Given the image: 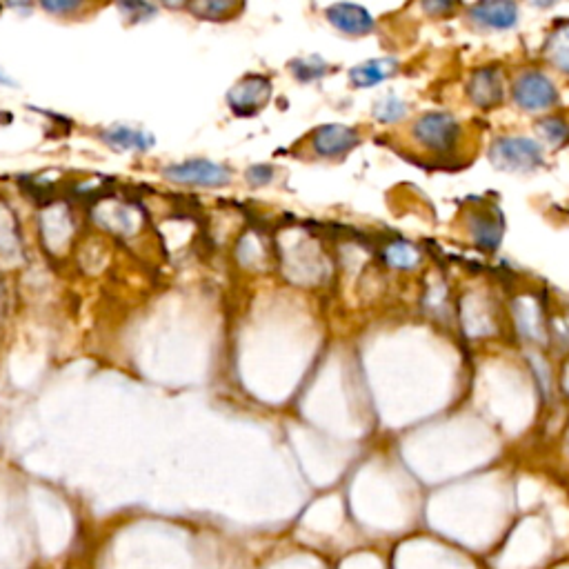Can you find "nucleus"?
Returning <instances> with one entry per match:
<instances>
[{"label": "nucleus", "mask_w": 569, "mask_h": 569, "mask_svg": "<svg viewBox=\"0 0 569 569\" xmlns=\"http://www.w3.org/2000/svg\"><path fill=\"white\" fill-rule=\"evenodd\" d=\"M543 158V145L527 136L496 138L492 149H489V161L503 172H534L543 165Z\"/></svg>", "instance_id": "obj_1"}, {"label": "nucleus", "mask_w": 569, "mask_h": 569, "mask_svg": "<svg viewBox=\"0 0 569 569\" xmlns=\"http://www.w3.org/2000/svg\"><path fill=\"white\" fill-rule=\"evenodd\" d=\"M163 176L169 183L205 189L227 187L234 181L232 167L209 161V158H189L183 163H172L163 169Z\"/></svg>", "instance_id": "obj_2"}, {"label": "nucleus", "mask_w": 569, "mask_h": 569, "mask_svg": "<svg viewBox=\"0 0 569 569\" xmlns=\"http://www.w3.org/2000/svg\"><path fill=\"white\" fill-rule=\"evenodd\" d=\"M274 83L265 74H245L241 81H236L229 89L225 101L229 112L238 118L258 116L272 101Z\"/></svg>", "instance_id": "obj_3"}, {"label": "nucleus", "mask_w": 569, "mask_h": 569, "mask_svg": "<svg viewBox=\"0 0 569 569\" xmlns=\"http://www.w3.org/2000/svg\"><path fill=\"white\" fill-rule=\"evenodd\" d=\"M412 136L416 145H421L427 152L447 154L452 152L461 136V125H458L452 114L445 112H429L423 114L412 127Z\"/></svg>", "instance_id": "obj_4"}, {"label": "nucleus", "mask_w": 569, "mask_h": 569, "mask_svg": "<svg viewBox=\"0 0 569 569\" xmlns=\"http://www.w3.org/2000/svg\"><path fill=\"white\" fill-rule=\"evenodd\" d=\"M309 152L323 161H338L361 145V134L354 127L341 123H327L309 132Z\"/></svg>", "instance_id": "obj_5"}, {"label": "nucleus", "mask_w": 569, "mask_h": 569, "mask_svg": "<svg viewBox=\"0 0 569 569\" xmlns=\"http://www.w3.org/2000/svg\"><path fill=\"white\" fill-rule=\"evenodd\" d=\"M512 94L516 105L525 109V112H545L558 101L552 78H547L541 72H523L514 81Z\"/></svg>", "instance_id": "obj_6"}, {"label": "nucleus", "mask_w": 569, "mask_h": 569, "mask_svg": "<svg viewBox=\"0 0 569 569\" xmlns=\"http://www.w3.org/2000/svg\"><path fill=\"white\" fill-rule=\"evenodd\" d=\"M327 23L332 25L336 32H341L345 36L361 38L372 34L376 29L374 16L367 12L365 7L356 3H334L325 9Z\"/></svg>", "instance_id": "obj_7"}, {"label": "nucleus", "mask_w": 569, "mask_h": 569, "mask_svg": "<svg viewBox=\"0 0 569 569\" xmlns=\"http://www.w3.org/2000/svg\"><path fill=\"white\" fill-rule=\"evenodd\" d=\"M98 141H101L105 147L114 149V152H134V154H145L156 145V138L152 132L125 123H114L101 129V132H98Z\"/></svg>", "instance_id": "obj_8"}, {"label": "nucleus", "mask_w": 569, "mask_h": 569, "mask_svg": "<svg viewBox=\"0 0 569 569\" xmlns=\"http://www.w3.org/2000/svg\"><path fill=\"white\" fill-rule=\"evenodd\" d=\"M469 18L483 29L507 32L518 25V5L514 0H483L469 9Z\"/></svg>", "instance_id": "obj_9"}, {"label": "nucleus", "mask_w": 569, "mask_h": 569, "mask_svg": "<svg viewBox=\"0 0 569 569\" xmlns=\"http://www.w3.org/2000/svg\"><path fill=\"white\" fill-rule=\"evenodd\" d=\"M43 216H41V232H43V243L49 247L52 245H67L69 238L74 236V216L72 209L65 203H47L43 205Z\"/></svg>", "instance_id": "obj_10"}, {"label": "nucleus", "mask_w": 569, "mask_h": 569, "mask_svg": "<svg viewBox=\"0 0 569 569\" xmlns=\"http://www.w3.org/2000/svg\"><path fill=\"white\" fill-rule=\"evenodd\" d=\"M469 101L476 107L492 109L503 101V78L496 69H478L467 85Z\"/></svg>", "instance_id": "obj_11"}, {"label": "nucleus", "mask_w": 569, "mask_h": 569, "mask_svg": "<svg viewBox=\"0 0 569 569\" xmlns=\"http://www.w3.org/2000/svg\"><path fill=\"white\" fill-rule=\"evenodd\" d=\"M245 0H187L185 12L194 16L196 21L207 23H225L243 12Z\"/></svg>", "instance_id": "obj_12"}, {"label": "nucleus", "mask_w": 569, "mask_h": 569, "mask_svg": "<svg viewBox=\"0 0 569 569\" xmlns=\"http://www.w3.org/2000/svg\"><path fill=\"white\" fill-rule=\"evenodd\" d=\"M398 72L396 58H372L349 69V83L356 89H369L389 81Z\"/></svg>", "instance_id": "obj_13"}, {"label": "nucleus", "mask_w": 569, "mask_h": 569, "mask_svg": "<svg viewBox=\"0 0 569 569\" xmlns=\"http://www.w3.org/2000/svg\"><path fill=\"white\" fill-rule=\"evenodd\" d=\"M23 254L21 225L14 209L0 198V261H16Z\"/></svg>", "instance_id": "obj_14"}, {"label": "nucleus", "mask_w": 569, "mask_h": 569, "mask_svg": "<svg viewBox=\"0 0 569 569\" xmlns=\"http://www.w3.org/2000/svg\"><path fill=\"white\" fill-rule=\"evenodd\" d=\"M138 214L134 205L129 203H109L101 201L96 203V221L103 227L112 229V232H132L138 221Z\"/></svg>", "instance_id": "obj_15"}, {"label": "nucleus", "mask_w": 569, "mask_h": 569, "mask_svg": "<svg viewBox=\"0 0 569 569\" xmlns=\"http://www.w3.org/2000/svg\"><path fill=\"white\" fill-rule=\"evenodd\" d=\"M329 63L325 58H321L318 54H309V56H298L294 61H289V74L292 78H296L298 83L303 85H312L323 81V78L329 74Z\"/></svg>", "instance_id": "obj_16"}, {"label": "nucleus", "mask_w": 569, "mask_h": 569, "mask_svg": "<svg viewBox=\"0 0 569 569\" xmlns=\"http://www.w3.org/2000/svg\"><path fill=\"white\" fill-rule=\"evenodd\" d=\"M469 232H472L474 243L478 247L487 249V252H492V249H496L498 245H501L503 227H501V221H498L496 216L476 214L472 218V223H469Z\"/></svg>", "instance_id": "obj_17"}, {"label": "nucleus", "mask_w": 569, "mask_h": 569, "mask_svg": "<svg viewBox=\"0 0 569 569\" xmlns=\"http://www.w3.org/2000/svg\"><path fill=\"white\" fill-rule=\"evenodd\" d=\"M545 58L558 72L569 76V23L558 25L547 38Z\"/></svg>", "instance_id": "obj_18"}, {"label": "nucleus", "mask_w": 569, "mask_h": 569, "mask_svg": "<svg viewBox=\"0 0 569 569\" xmlns=\"http://www.w3.org/2000/svg\"><path fill=\"white\" fill-rule=\"evenodd\" d=\"M116 7L125 21L132 25L154 21L158 12H161V7L154 0H116Z\"/></svg>", "instance_id": "obj_19"}, {"label": "nucleus", "mask_w": 569, "mask_h": 569, "mask_svg": "<svg viewBox=\"0 0 569 569\" xmlns=\"http://www.w3.org/2000/svg\"><path fill=\"white\" fill-rule=\"evenodd\" d=\"M385 261L394 269H414L421 263V252L407 241H394L385 247Z\"/></svg>", "instance_id": "obj_20"}, {"label": "nucleus", "mask_w": 569, "mask_h": 569, "mask_svg": "<svg viewBox=\"0 0 569 569\" xmlns=\"http://www.w3.org/2000/svg\"><path fill=\"white\" fill-rule=\"evenodd\" d=\"M36 5L54 18H76L85 14L94 0H36Z\"/></svg>", "instance_id": "obj_21"}, {"label": "nucleus", "mask_w": 569, "mask_h": 569, "mask_svg": "<svg viewBox=\"0 0 569 569\" xmlns=\"http://www.w3.org/2000/svg\"><path fill=\"white\" fill-rule=\"evenodd\" d=\"M405 114H407L405 101H401V98L394 96V94H387L383 98H378V101L374 103V109H372V116L383 125H392V123L403 121Z\"/></svg>", "instance_id": "obj_22"}, {"label": "nucleus", "mask_w": 569, "mask_h": 569, "mask_svg": "<svg viewBox=\"0 0 569 569\" xmlns=\"http://www.w3.org/2000/svg\"><path fill=\"white\" fill-rule=\"evenodd\" d=\"M538 134L543 136V141L549 145H561L567 134H569V125L563 121V118H545V121L538 123Z\"/></svg>", "instance_id": "obj_23"}, {"label": "nucleus", "mask_w": 569, "mask_h": 569, "mask_svg": "<svg viewBox=\"0 0 569 569\" xmlns=\"http://www.w3.org/2000/svg\"><path fill=\"white\" fill-rule=\"evenodd\" d=\"M276 178V167L269 163H256L245 169V183L249 187H267L272 185Z\"/></svg>", "instance_id": "obj_24"}, {"label": "nucleus", "mask_w": 569, "mask_h": 569, "mask_svg": "<svg viewBox=\"0 0 569 569\" xmlns=\"http://www.w3.org/2000/svg\"><path fill=\"white\" fill-rule=\"evenodd\" d=\"M456 5H458V0H423V9L429 16L452 14Z\"/></svg>", "instance_id": "obj_25"}, {"label": "nucleus", "mask_w": 569, "mask_h": 569, "mask_svg": "<svg viewBox=\"0 0 569 569\" xmlns=\"http://www.w3.org/2000/svg\"><path fill=\"white\" fill-rule=\"evenodd\" d=\"M5 5L9 9H14V12H21V14H32V9H34L32 0H7Z\"/></svg>", "instance_id": "obj_26"}, {"label": "nucleus", "mask_w": 569, "mask_h": 569, "mask_svg": "<svg viewBox=\"0 0 569 569\" xmlns=\"http://www.w3.org/2000/svg\"><path fill=\"white\" fill-rule=\"evenodd\" d=\"M158 7H167L172 12H178V9H187V0H154Z\"/></svg>", "instance_id": "obj_27"}, {"label": "nucleus", "mask_w": 569, "mask_h": 569, "mask_svg": "<svg viewBox=\"0 0 569 569\" xmlns=\"http://www.w3.org/2000/svg\"><path fill=\"white\" fill-rule=\"evenodd\" d=\"M0 85H3V87H18V83L14 81L12 76H9V72H5V67H0Z\"/></svg>", "instance_id": "obj_28"}, {"label": "nucleus", "mask_w": 569, "mask_h": 569, "mask_svg": "<svg viewBox=\"0 0 569 569\" xmlns=\"http://www.w3.org/2000/svg\"><path fill=\"white\" fill-rule=\"evenodd\" d=\"M534 5H538V7H549V5H554V3H558V0H532Z\"/></svg>", "instance_id": "obj_29"}]
</instances>
